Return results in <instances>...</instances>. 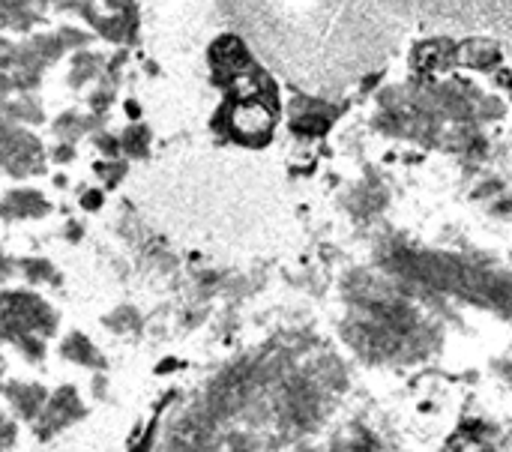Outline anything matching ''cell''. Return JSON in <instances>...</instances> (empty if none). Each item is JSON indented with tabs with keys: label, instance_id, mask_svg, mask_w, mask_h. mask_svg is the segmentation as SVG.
<instances>
[{
	"label": "cell",
	"instance_id": "1",
	"mask_svg": "<svg viewBox=\"0 0 512 452\" xmlns=\"http://www.w3.org/2000/svg\"><path fill=\"white\" fill-rule=\"evenodd\" d=\"M228 129L231 135L243 138V141H267L270 129H273V108H267L258 96H243L237 102H231V108L225 111Z\"/></svg>",
	"mask_w": 512,
	"mask_h": 452
}]
</instances>
